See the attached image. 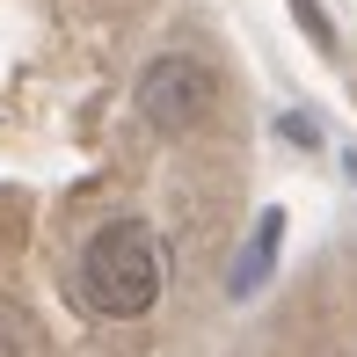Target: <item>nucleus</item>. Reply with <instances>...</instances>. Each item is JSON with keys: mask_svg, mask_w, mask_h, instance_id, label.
<instances>
[{"mask_svg": "<svg viewBox=\"0 0 357 357\" xmlns=\"http://www.w3.org/2000/svg\"><path fill=\"white\" fill-rule=\"evenodd\" d=\"M80 299L102 321H139L160 299V241L139 219H109L80 248Z\"/></svg>", "mask_w": 357, "mask_h": 357, "instance_id": "obj_1", "label": "nucleus"}, {"mask_svg": "<svg viewBox=\"0 0 357 357\" xmlns=\"http://www.w3.org/2000/svg\"><path fill=\"white\" fill-rule=\"evenodd\" d=\"M0 357H22V335H15V321L0 314Z\"/></svg>", "mask_w": 357, "mask_h": 357, "instance_id": "obj_5", "label": "nucleus"}, {"mask_svg": "<svg viewBox=\"0 0 357 357\" xmlns=\"http://www.w3.org/2000/svg\"><path fill=\"white\" fill-rule=\"evenodd\" d=\"M291 15H299V29H306V37H314V44H321V52H328V44H335V29H328V15H321L314 0H291Z\"/></svg>", "mask_w": 357, "mask_h": 357, "instance_id": "obj_4", "label": "nucleus"}, {"mask_svg": "<svg viewBox=\"0 0 357 357\" xmlns=\"http://www.w3.org/2000/svg\"><path fill=\"white\" fill-rule=\"evenodd\" d=\"M278 241H284V212L270 204L263 219H255V234H248V248H241V263H234V278H226V291L234 299H255L270 278V263H278Z\"/></svg>", "mask_w": 357, "mask_h": 357, "instance_id": "obj_3", "label": "nucleus"}, {"mask_svg": "<svg viewBox=\"0 0 357 357\" xmlns=\"http://www.w3.org/2000/svg\"><path fill=\"white\" fill-rule=\"evenodd\" d=\"M343 168H350V175H357V153H343Z\"/></svg>", "mask_w": 357, "mask_h": 357, "instance_id": "obj_6", "label": "nucleus"}, {"mask_svg": "<svg viewBox=\"0 0 357 357\" xmlns=\"http://www.w3.org/2000/svg\"><path fill=\"white\" fill-rule=\"evenodd\" d=\"M132 102H139V117L153 124V132H197L219 109V73L204 66L197 52H160L153 66L139 73Z\"/></svg>", "mask_w": 357, "mask_h": 357, "instance_id": "obj_2", "label": "nucleus"}]
</instances>
